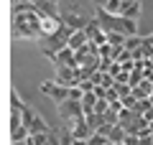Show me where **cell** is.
<instances>
[{
	"instance_id": "12",
	"label": "cell",
	"mask_w": 153,
	"mask_h": 145,
	"mask_svg": "<svg viewBox=\"0 0 153 145\" xmlns=\"http://www.w3.org/2000/svg\"><path fill=\"white\" fill-rule=\"evenodd\" d=\"M140 13H143L140 0H135V3H125V8H123V16L130 18V21H138V18H140Z\"/></svg>"
},
{
	"instance_id": "20",
	"label": "cell",
	"mask_w": 153,
	"mask_h": 145,
	"mask_svg": "<svg viewBox=\"0 0 153 145\" xmlns=\"http://www.w3.org/2000/svg\"><path fill=\"white\" fill-rule=\"evenodd\" d=\"M107 109H110V102H107V99H97V104H94V112H97V115H105Z\"/></svg>"
},
{
	"instance_id": "21",
	"label": "cell",
	"mask_w": 153,
	"mask_h": 145,
	"mask_svg": "<svg viewBox=\"0 0 153 145\" xmlns=\"http://www.w3.org/2000/svg\"><path fill=\"white\" fill-rule=\"evenodd\" d=\"M115 81H117V84H130V71H125V69H123L120 74L115 76Z\"/></svg>"
},
{
	"instance_id": "6",
	"label": "cell",
	"mask_w": 153,
	"mask_h": 145,
	"mask_svg": "<svg viewBox=\"0 0 153 145\" xmlns=\"http://www.w3.org/2000/svg\"><path fill=\"white\" fill-rule=\"evenodd\" d=\"M61 21L66 23V26L71 28V31H84V28H87V18L82 16V13L76 10V8H71V10H66V13H61Z\"/></svg>"
},
{
	"instance_id": "2",
	"label": "cell",
	"mask_w": 153,
	"mask_h": 145,
	"mask_svg": "<svg viewBox=\"0 0 153 145\" xmlns=\"http://www.w3.org/2000/svg\"><path fill=\"white\" fill-rule=\"evenodd\" d=\"M94 18L100 21L102 31H115V33H123V36H135L138 33V21H130L125 16H110L102 8H97V16Z\"/></svg>"
},
{
	"instance_id": "17",
	"label": "cell",
	"mask_w": 153,
	"mask_h": 145,
	"mask_svg": "<svg viewBox=\"0 0 153 145\" xmlns=\"http://www.w3.org/2000/svg\"><path fill=\"white\" fill-rule=\"evenodd\" d=\"M87 125L92 127V132H97V130L105 125V117H102V115H97V112H92V115H87Z\"/></svg>"
},
{
	"instance_id": "18",
	"label": "cell",
	"mask_w": 153,
	"mask_h": 145,
	"mask_svg": "<svg viewBox=\"0 0 153 145\" xmlns=\"http://www.w3.org/2000/svg\"><path fill=\"white\" fill-rule=\"evenodd\" d=\"M140 46H143V36H138V33L125 38V48H128V51H138Z\"/></svg>"
},
{
	"instance_id": "1",
	"label": "cell",
	"mask_w": 153,
	"mask_h": 145,
	"mask_svg": "<svg viewBox=\"0 0 153 145\" xmlns=\"http://www.w3.org/2000/svg\"><path fill=\"white\" fill-rule=\"evenodd\" d=\"M13 36L18 41H28V38L41 41V13H36L28 3L13 5Z\"/></svg>"
},
{
	"instance_id": "13",
	"label": "cell",
	"mask_w": 153,
	"mask_h": 145,
	"mask_svg": "<svg viewBox=\"0 0 153 145\" xmlns=\"http://www.w3.org/2000/svg\"><path fill=\"white\" fill-rule=\"evenodd\" d=\"M125 135H128V130H125V125H112V130H110V143H123L125 140Z\"/></svg>"
},
{
	"instance_id": "14",
	"label": "cell",
	"mask_w": 153,
	"mask_h": 145,
	"mask_svg": "<svg viewBox=\"0 0 153 145\" xmlns=\"http://www.w3.org/2000/svg\"><path fill=\"white\" fill-rule=\"evenodd\" d=\"M125 38H128V36H123V33L107 31V43H110L112 48H125Z\"/></svg>"
},
{
	"instance_id": "9",
	"label": "cell",
	"mask_w": 153,
	"mask_h": 145,
	"mask_svg": "<svg viewBox=\"0 0 153 145\" xmlns=\"http://www.w3.org/2000/svg\"><path fill=\"white\" fill-rule=\"evenodd\" d=\"M28 130H31V132H51V127L44 122V117H41V115H36V112L31 115V122H28Z\"/></svg>"
},
{
	"instance_id": "27",
	"label": "cell",
	"mask_w": 153,
	"mask_h": 145,
	"mask_svg": "<svg viewBox=\"0 0 153 145\" xmlns=\"http://www.w3.org/2000/svg\"><path fill=\"white\" fill-rule=\"evenodd\" d=\"M112 145H125V143H112Z\"/></svg>"
},
{
	"instance_id": "22",
	"label": "cell",
	"mask_w": 153,
	"mask_h": 145,
	"mask_svg": "<svg viewBox=\"0 0 153 145\" xmlns=\"http://www.w3.org/2000/svg\"><path fill=\"white\" fill-rule=\"evenodd\" d=\"M123 143H125V145H138V135H130V132H128Z\"/></svg>"
},
{
	"instance_id": "19",
	"label": "cell",
	"mask_w": 153,
	"mask_h": 145,
	"mask_svg": "<svg viewBox=\"0 0 153 145\" xmlns=\"http://www.w3.org/2000/svg\"><path fill=\"white\" fill-rule=\"evenodd\" d=\"M82 97H84V89L79 84L76 87H69V99H76V102H82Z\"/></svg>"
},
{
	"instance_id": "24",
	"label": "cell",
	"mask_w": 153,
	"mask_h": 145,
	"mask_svg": "<svg viewBox=\"0 0 153 145\" xmlns=\"http://www.w3.org/2000/svg\"><path fill=\"white\" fill-rule=\"evenodd\" d=\"M92 3H94V5H97V8H105V5H107V3H110V0H92Z\"/></svg>"
},
{
	"instance_id": "23",
	"label": "cell",
	"mask_w": 153,
	"mask_h": 145,
	"mask_svg": "<svg viewBox=\"0 0 153 145\" xmlns=\"http://www.w3.org/2000/svg\"><path fill=\"white\" fill-rule=\"evenodd\" d=\"M71 145H89V140H82V138H74V143Z\"/></svg>"
},
{
	"instance_id": "26",
	"label": "cell",
	"mask_w": 153,
	"mask_h": 145,
	"mask_svg": "<svg viewBox=\"0 0 153 145\" xmlns=\"http://www.w3.org/2000/svg\"><path fill=\"white\" fill-rule=\"evenodd\" d=\"M123 3H135V0H123Z\"/></svg>"
},
{
	"instance_id": "16",
	"label": "cell",
	"mask_w": 153,
	"mask_h": 145,
	"mask_svg": "<svg viewBox=\"0 0 153 145\" xmlns=\"http://www.w3.org/2000/svg\"><path fill=\"white\" fill-rule=\"evenodd\" d=\"M28 135H31V130H28L26 125H16V127H10L13 143H16V140H28Z\"/></svg>"
},
{
	"instance_id": "11",
	"label": "cell",
	"mask_w": 153,
	"mask_h": 145,
	"mask_svg": "<svg viewBox=\"0 0 153 145\" xmlns=\"http://www.w3.org/2000/svg\"><path fill=\"white\" fill-rule=\"evenodd\" d=\"M97 99H100V97L94 94V92H84V97H82V109H84V117L94 112V104H97Z\"/></svg>"
},
{
	"instance_id": "8",
	"label": "cell",
	"mask_w": 153,
	"mask_h": 145,
	"mask_svg": "<svg viewBox=\"0 0 153 145\" xmlns=\"http://www.w3.org/2000/svg\"><path fill=\"white\" fill-rule=\"evenodd\" d=\"M61 18H51V16H41V41L44 38H51L56 31L61 28Z\"/></svg>"
},
{
	"instance_id": "28",
	"label": "cell",
	"mask_w": 153,
	"mask_h": 145,
	"mask_svg": "<svg viewBox=\"0 0 153 145\" xmlns=\"http://www.w3.org/2000/svg\"><path fill=\"white\" fill-rule=\"evenodd\" d=\"M54 3H59V0H54Z\"/></svg>"
},
{
	"instance_id": "7",
	"label": "cell",
	"mask_w": 153,
	"mask_h": 145,
	"mask_svg": "<svg viewBox=\"0 0 153 145\" xmlns=\"http://www.w3.org/2000/svg\"><path fill=\"white\" fill-rule=\"evenodd\" d=\"M46 59L54 64V69L56 66H74V48H61V51H56V54H49Z\"/></svg>"
},
{
	"instance_id": "25",
	"label": "cell",
	"mask_w": 153,
	"mask_h": 145,
	"mask_svg": "<svg viewBox=\"0 0 153 145\" xmlns=\"http://www.w3.org/2000/svg\"><path fill=\"white\" fill-rule=\"evenodd\" d=\"M13 145H26V140H16V143H13Z\"/></svg>"
},
{
	"instance_id": "15",
	"label": "cell",
	"mask_w": 153,
	"mask_h": 145,
	"mask_svg": "<svg viewBox=\"0 0 153 145\" xmlns=\"http://www.w3.org/2000/svg\"><path fill=\"white\" fill-rule=\"evenodd\" d=\"M123 8H125V3H123V0H110L102 10L110 13V16H123Z\"/></svg>"
},
{
	"instance_id": "4",
	"label": "cell",
	"mask_w": 153,
	"mask_h": 145,
	"mask_svg": "<svg viewBox=\"0 0 153 145\" xmlns=\"http://www.w3.org/2000/svg\"><path fill=\"white\" fill-rule=\"evenodd\" d=\"M71 33H74V31H71L66 23H61V28H59V31H56L51 38H44V56L56 54V51H61V48H66V46H69Z\"/></svg>"
},
{
	"instance_id": "5",
	"label": "cell",
	"mask_w": 153,
	"mask_h": 145,
	"mask_svg": "<svg viewBox=\"0 0 153 145\" xmlns=\"http://www.w3.org/2000/svg\"><path fill=\"white\" fill-rule=\"evenodd\" d=\"M41 92L49 94L56 104L64 102V99H69V87H66V84H59V81H41Z\"/></svg>"
},
{
	"instance_id": "10",
	"label": "cell",
	"mask_w": 153,
	"mask_h": 145,
	"mask_svg": "<svg viewBox=\"0 0 153 145\" xmlns=\"http://www.w3.org/2000/svg\"><path fill=\"white\" fill-rule=\"evenodd\" d=\"M87 41H89L87 31H74V33H71V38H69V48H74V51H79L82 46H87Z\"/></svg>"
},
{
	"instance_id": "3",
	"label": "cell",
	"mask_w": 153,
	"mask_h": 145,
	"mask_svg": "<svg viewBox=\"0 0 153 145\" xmlns=\"http://www.w3.org/2000/svg\"><path fill=\"white\" fill-rule=\"evenodd\" d=\"M56 112H59V120L64 127L74 130L79 122H84V109H82V102H76V99H64V102L56 104Z\"/></svg>"
}]
</instances>
